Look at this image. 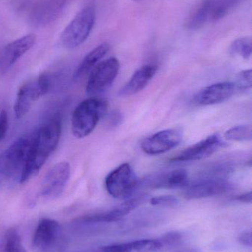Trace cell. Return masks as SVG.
I'll return each mask as SVG.
<instances>
[{"mask_svg": "<svg viewBox=\"0 0 252 252\" xmlns=\"http://www.w3.org/2000/svg\"><path fill=\"white\" fill-rule=\"evenodd\" d=\"M61 131L60 118L56 116L41 126L31 138V148L21 184L38 173L49 156L57 147Z\"/></svg>", "mask_w": 252, "mask_h": 252, "instance_id": "6da1fadb", "label": "cell"}, {"mask_svg": "<svg viewBox=\"0 0 252 252\" xmlns=\"http://www.w3.org/2000/svg\"><path fill=\"white\" fill-rule=\"evenodd\" d=\"M31 138H19L0 154V186L21 184L31 148Z\"/></svg>", "mask_w": 252, "mask_h": 252, "instance_id": "7a4b0ae2", "label": "cell"}, {"mask_svg": "<svg viewBox=\"0 0 252 252\" xmlns=\"http://www.w3.org/2000/svg\"><path fill=\"white\" fill-rule=\"evenodd\" d=\"M108 103L103 99L90 97L81 102L72 114L71 129L77 139L89 136L108 112Z\"/></svg>", "mask_w": 252, "mask_h": 252, "instance_id": "3957f363", "label": "cell"}, {"mask_svg": "<svg viewBox=\"0 0 252 252\" xmlns=\"http://www.w3.org/2000/svg\"><path fill=\"white\" fill-rule=\"evenodd\" d=\"M32 247L36 252H65L66 238L59 222L41 219L36 229Z\"/></svg>", "mask_w": 252, "mask_h": 252, "instance_id": "277c9868", "label": "cell"}, {"mask_svg": "<svg viewBox=\"0 0 252 252\" xmlns=\"http://www.w3.org/2000/svg\"><path fill=\"white\" fill-rule=\"evenodd\" d=\"M96 22V11L92 6L83 8L61 34V42L68 49L81 45L88 38Z\"/></svg>", "mask_w": 252, "mask_h": 252, "instance_id": "5b68a950", "label": "cell"}, {"mask_svg": "<svg viewBox=\"0 0 252 252\" xmlns=\"http://www.w3.org/2000/svg\"><path fill=\"white\" fill-rule=\"evenodd\" d=\"M139 185V179L128 163L118 166L105 179L107 191L116 199H128L133 195Z\"/></svg>", "mask_w": 252, "mask_h": 252, "instance_id": "8992f818", "label": "cell"}, {"mask_svg": "<svg viewBox=\"0 0 252 252\" xmlns=\"http://www.w3.org/2000/svg\"><path fill=\"white\" fill-rule=\"evenodd\" d=\"M120 69V63L116 58H109L99 62L90 72L87 81L86 93L89 96L102 94L112 86Z\"/></svg>", "mask_w": 252, "mask_h": 252, "instance_id": "52a82bcc", "label": "cell"}, {"mask_svg": "<svg viewBox=\"0 0 252 252\" xmlns=\"http://www.w3.org/2000/svg\"><path fill=\"white\" fill-rule=\"evenodd\" d=\"M232 189L233 185L226 178L208 176L189 183L183 195L187 199H201L222 195Z\"/></svg>", "mask_w": 252, "mask_h": 252, "instance_id": "ba28073f", "label": "cell"}, {"mask_svg": "<svg viewBox=\"0 0 252 252\" xmlns=\"http://www.w3.org/2000/svg\"><path fill=\"white\" fill-rule=\"evenodd\" d=\"M182 139L183 130L180 127L166 129L144 139L141 148L148 155H160L176 148Z\"/></svg>", "mask_w": 252, "mask_h": 252, "instance_id": "9c48e42d", "label": "cell"}, {"mask_svg": "<svg viewBox=\"0 0 252 252\" xmlns=\"http://www.w3.org/2000/svg\"><path fill=\"white\" fill-rule=\"evenodd\" d=\"M69 0H38L31 8L29 22L35 28H44L55 22L65 10Z\"/></svg>", "mask_w": 252, "mask_h": 252, "instance_id": "30bf717a", "label": "cell"}, {"mask_svg": "<svg viewBox=\"0 0 252 252\" xmlns=\"http://www.w3.org/2000/svg\"><path fill=\"white\" fill-rule=\"evenodd\" d=\"M71 167L66 161L55 164L46 175L41 187V195L48 199L59 198L70 179Z\"/></svg>", "mask_w": 252, "mask_h": 252, "instance_id": "8fae6325", "label": "cell"}, {"mask_svg": "<svg viewBox=\"0 0 252 252\" xmlns=\"http://www.w3.org/2000/svg\"><path fill=\"white\" fill-rule=\"evenodd\" d=\"M224 145L225 142L221 136L214 133L186 148L171 160L173 161H192L204 159L213 155Z\"/></svg>", "mask_w": 252, "mask_h": 252, "instance_id": "7c38bea8", "label": "cell"}, {"mask_svg": "<svg viewBox=\"0 0 252 252\" xmlns=\"http://www.w3.org/2000/svg\"><path fill=\"white\" fill-rule=\"evenodd\" d=\"M146 200V196L145 195H141L133 198H130L120 205L114 207L112 210L84 216L80 220L87 223H111V222L118 221L122 219L124 216L128 215L132 210H135L136 207H139L141 204L145 202Z\"/></svg>", "mask_w": 252, "mask_h": 252, "instance_id": "4fadbf2b", "label": "cell"}, {"mask_svg": "<svg viewBox=\"0 0 252 252\" xmlns=\"http://www.w3.org/2000/svg\"><path fill=\"white\" fill-rule=\"evenodd\" d=\"M36 37L34 34H28L14 40L5 46L0 53V71H5L11 67L35 44Z\"/></svg>", "mask_w": 252, "mask_h": 252, "instance_id": "5bb4252c", "label": "cell"}, {"mask_svg": "<svg viewBox=\"0 0 252 252\" xmlns=\"http://www.w3.org/2000/svg\"><path fill=\"white\" fill-rule=\"evenodd\" d=\"M236 87L232 82L212 84L201 90L194 97V101L201 106H212L226 101L235 93Z\"/></svg>", "mask_w": 252, "mask_h": 252, "instance_id": "9a60e30c", "label": "cell"}, {"mask_svg": "<svg viewBox=\"0 0 252 252\" xmlns=\"http://www.w3.org/2000/svg\"><path fill=\"white\" fill-rule=\"evenodd\" d=\"M44 95L38 79L30 81L24 84L18 91L14 104L15 116L21 119L28 114L33 103L40 97Z\"/></svg>", "mask_w": 252, "mask_h": 252, "instance_id": "2e32d148", "label": "cell"}, {"mask_svg": "<svg viewBox=\"0 0 252 252\" xmlns=\"http://www.w3.org/2000/svg\"><path fill=\"white\" fill-rule=\"evenodd\" d=\"M189 176L183 169L149 176L144 184L153 189H184L189 185Z\"/></svg>", "mask_w": 252, "mask_h": 252, "instance_id": "e0dca14e", "label": "cell"}, {"mask_svg": "<svg viewBox=\"0 0 252 252\" xmlns=\"http://www.w3.org/2000/svg\"><path fill=\"white\" fill-rule=\"evenodd\" d=\"M157 66L146 64L134 72L130 81L119 90L118 95L127 97L137 94L144 90L152 81L156 73Z\"/></svg>", "mask_w": 252, "mask_h": 252, "instance_id": "ac0fdd59", "label": "cell"}, {"mask_svg": "<svg viewBox=\"0 0 252 252\" xmlns=\"http://www.w3.org/2000/svg\"><path fill=\"white\" fill-rule=\"evenodd\" d=\"M109 50L108 43H102L93 49L83 59L74 73V80H78L91 72Z\"/></svg>", "mask_w": 252, "mask_h": 252, "instance_id": "d6986e66", "label": "cell"}, {"mask_svg": "<svg viewBox=\"0 0 252 252\" xmlns=\"http://www.w3.org/2000/svg\"><path fill=\"white\" fill-rule=\"evenodd\" d=\"M162 243L158 239H143L125 243L124 252H163Z\"/></svg>", "mask_w": 252, "mask_h": 252, "instance_id": "ffe728a7", "label": "cell"}, {"mask_svg": "<svg viewBox=\"0 0 252 252\" xmlns=\"http://www.w3.org/2000/svg\"><path fill=\"white\" fill-rule=\"evenodd\" d=\"M0 252H28L22 244V239L15 229L6 232L0 246Z\"/></svg>", "mask_w": 252, "mask_h": 252, "instance_id": "44dd1931", "label": "cell"}, {"mask_svg": "<svg viewBox=\"0 0 252 252\" xmlns=\"http://www.w3.org/2000/svg\"><path fill=\"white\" fill-rule=\"evenodd\" d=\"M231 54L238 56L247 60L250 59L252 53L251 37H244L233 41L230 47Z\"/></svg>", "mask_w": 252, "mask_h": 252, "instance_id": "7402d4cb", "label": "cell"}, {"mask_svg": "<svg viewBox=\"0 0 252 252\" xmlns=\"http://www.w3.org/2000/svg\"><path fill=\"white\" fill-rule=\"evenodd\" d=\"M224 138L229 141L245 142L252 139V129L250 126L241 125L231 127L224 133Z\"/></svg>", "mask_w": 252, "mask_h": 252, "instance_id": "603a6c76", "label": "cell"}, {"mask_svg": "<svg viewBox=\"0 0 252 252\" xmlns=\"http://www.w3.org/2000/svg\"><path fill=\"white\" fill-rule=\"evenodd\" d=\"M164 246V251L177 247L183 241V234L179 232H171L165 234L159 238Z\"/></svg>", "mask_w": 252, "mask_h": 252, "instance_id": "cb8c5ba5", "label": "cell"}, {"mask_svg": "<svg viewBox=\"0 0 252 252\" xmlns=\"http://www.w3.org/2000/svg\"><path fill=\"white\" fill-rule=\"evenodd\" d=\"M150 204L153 206H160V207H176L179 205V201L173 195H159V196L151 198Z\"/></svg>", "mask_w": 252, "mask_h": 252, "instance_id": "d4e9b609", "label": "cell"}, {"mask_svg": "<svg viewBox=\"0 0 252 252\" xmlns=\"http://www.w3.org/2000/svg\"><path fill=\"white\" fill-rule=\"evenodd\" d=\"M235 87L238 90H246L251 89L252 86V69H247L239 72L237 76Z\"/></svg>", "mask_w": 252, "mask_h": 252, "instance_id": "484cf974", "label": "cell"}, {"mask_svg": "<svg viewBox=\"0 0 252 252\" xmlns=\"http://www.w3.org/2000/svg\"><path fill=\"white\" fill-rule=\"evenodd\" d=\"M124 250H125V243L99 247L84 252H124Z\"/></svg>", "mask_w": 252, "mask_h": 252, "instance_id": "4316f807", "label": "cell"}, {"mask_svg": "<svg viewBox=\"0 0 252 252\" xmlns=\"http://www.w3.org/2000/svg\"><path fill=\"white\" fill-rule=\"evenodd\" d=\"M8 128V120L5 111L0 112V141L4 137Z\"/></svg>", "mask_w": 252, "mask_h": 252, "instance_id": "83f0119b", "label": "cell"}, {"mask_svg": "<svg viewBox=\"0 0 252 252\" xmlns=\"http://www.w3.org/2000/svg\"><path fill=\"white\" fill-rule=\"evenodd\" d=\"M238 241L244 247H252V232L251 231H244L241 232L238 236Z\"/></svg>", "mask_w": 252, "mask_h": 252, "instance_id": "f1b7e54d", "label": "cell"}, {"mask_svg": "<svg viewBox=\"0 0 252 252\" xmlns=\"http://www.w3.org/2000/svg\"><path fill=\"white\" fill-rule=\"evenodd\" d=\"M252 199V192H246V193L236 197L237 201H240V202L245 203V204H251Z\"/></svg>", "mask_w": 252, "mask_h": 252, "instance_id": "f546056e", "label": "cell"}, {"mask_svg": "<svg viewBox=\"0 0 252 252\" xmlns=\"http://www.w3.org/2000/svg\"><path fill=\"white\" fill-rule=\"evenodd\" d=\"M171 252H202L201 250L193 247H187V248H181L179 250H175Z\"/></svg>", "mask_w": 252, "mask_h": 252, "instance_id": "4dcf8cb0", "label": "cell"}]
</instances>
